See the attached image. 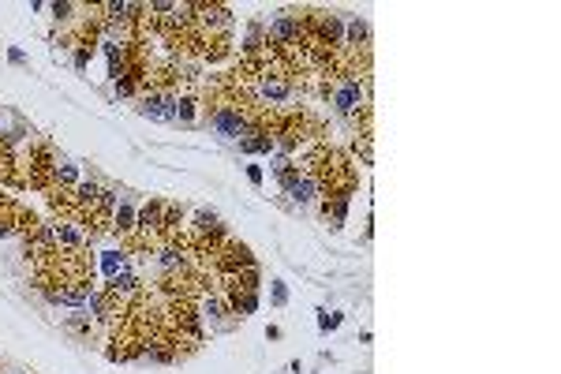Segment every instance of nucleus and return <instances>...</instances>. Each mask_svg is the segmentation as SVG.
<instances>
[{
  "mask_svg": "<svg viewBox=\"0 0 561 374\" xmlns=\"http://www.w3.org/2000/svg\"><path fill=\"white\" fill-rule=\"evenodd\" d=\"M326 98L333 101V109H337L344 120H363V116L371 112V83H367V75L333 79L326 86Z\"/></svg>",
  "mask_w": 561,
  "mask_h": 374,
  "instance_id": "nucleus-1",
  "label": "nucleus"
},
{
  "mask_svg": "<svg viewBox=\"0 0 561 374\" xmlns=\"http://www.w3.org/2000/svg\"><path fill=\"white\" fill-rule=\"evenodd\" d=\"M56 157L53 146H34L30 150V169H27V183L34 191H49L53 187V172H56Z\"/></svg>",
  "mask_w": 561,
  "mask_h": 374,
  "instance_id": "nucleus-2",
  "label": "nucleus"
},
{
  "mask_svg": "<svg viewBox=\"0 0 561 374\" xmlns=\"http://www.w3.org/2000/svg\"><path fill=\"white\" fill-rule=\"evenodd\" d=\"M213 266L221 270V277H229V273H244V270H251V266H255V259H251V251L244 247V243L225 240L221 247H218V254H213Z\"/></svg>",
  "mask_w": 561,
  "mask_h": 374,
  "instance_id": "nucleus-3",
  "label": "nucleus"
},
{
  "mask_svg": "<svg viewBox=\"0 0 561 374\" xmlns=\"http://www.w3.org/2000/svg\"><path fill=\"white\" fill-rule=\"evenodd\" d=\"M322 214H326V221H329L333 228H341L344 225V214H348V198H344V195H326Z\"/></svg>",
  "mask_w": 561,
  "mask_h": 374,
  "instance_id": "nucleus-4",
  "label": "nucleus"
},
{
  "mask_svg": "<svg viewBox=\"0 0 561 374\" xmlns=\"http://www.w3.org/2000/svg\"><path fill=\"white\" fill-rule=\"evenodd\" d=\"M273 299H277V303H284V299H289V292H284V285H277V288H273Z\"/></svg>",
  "mask_w": 561,
  "mask_h": 374,
  "instance_id": "nucleus-5",
  "label": "nucleus"
},
{
  "mask_svg": "<svg viewBox=\"0 0 561 374\" xmlns=\"http://www.w3.org/2000/svg\"><path fill=\"white\" fill-rule=\"evenodd\" d=\"M247 176H251V183H262V172L255 165H247Z\"/></svg>",
  "mask_w": 561,
  "mask_h": 374,
  "instance_id": "nucleus-6",
  "label": "nucleus"
}]
</instances>
